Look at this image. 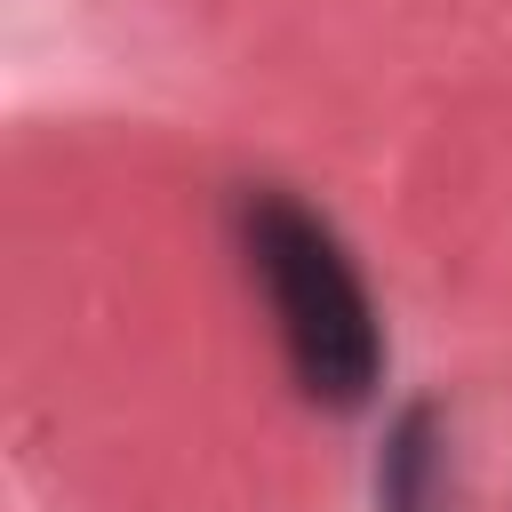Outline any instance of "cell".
<instances>
[{"instance_id": "cell-1", "label": "cell", "mask_w": 512, "mask_h": 512, "mask_svg": "<svg viewBox=\"0 0 512 512\" xmlns=\"http://www.w3.org/2000/svg\"><path fill=\"white\" fill-rule=\"evenodd\" d=\"M232 232H240L248 280L264 288V312H272L296 392L336 416L368 408L376 376H384V328H376L368 280H360L352 248L336 240V224L312 216L280 184H248L232 208Z\"/></svg>"}, {"instance_id": "cell-2", "label": "cell", "mask_w": 512, "mask_h": 512, "mask_svg": "<svg viewBox=\"0 0 512 512\" xmlns=\"http://www.w3.org/2000/svg\"><path fill=\"white\" fill-rule=\"evenodd\" d=\"M376 504L384 512H448V456L432 440V408H408L392 448H384V472H376Z\"/></svg>"}]
</instances>
